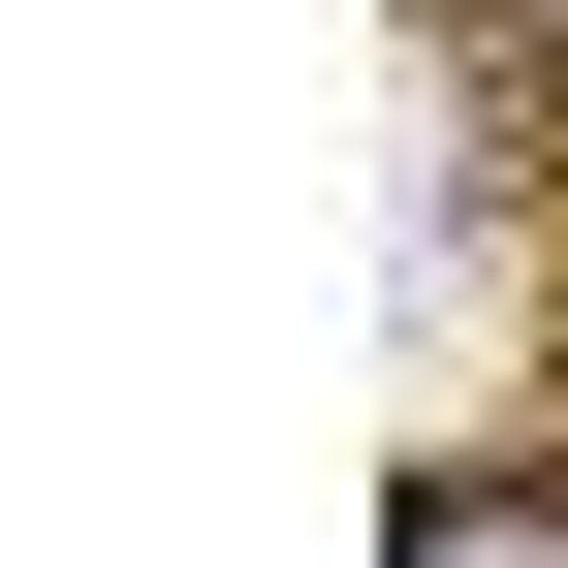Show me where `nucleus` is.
<instances>
[{
	"label": "nucleus",
	"instance_id": "1",
	"mask_svg": "<svg viewBox=\"0 0 568 568\" xmlns=\"http://www.w3.org/2000/svg\"><path fill=\"white\" fill-rule=\"evenodd\" d=\"M506 63H537V95H568V0H506Z\"/></svg>",
	"mask_w": 568,
	"mask_h": 568
}]
</instances>
